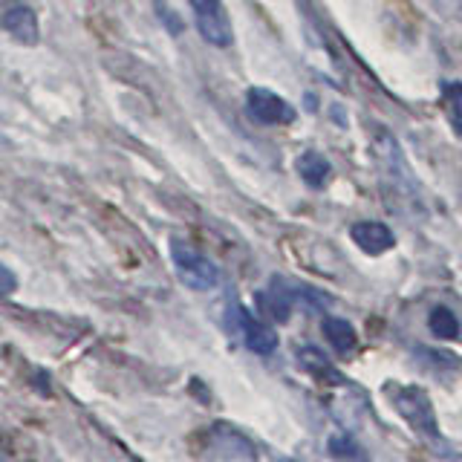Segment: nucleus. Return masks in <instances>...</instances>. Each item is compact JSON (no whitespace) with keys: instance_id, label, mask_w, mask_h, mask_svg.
<instances>
[{"instance_id":"f257e3e1","label":"nucleus","mask_w":462,"mask_h":462,"mask_svg":"<svg viewBox=\"0 0 462 462\" xmlns=\"http://www.w3.org/2000/svg\"><path fill=\"white\" fill-rule=\"evenodd\" d=\"M387 396H390V402H393L396 413L425 442H433V445L442 442V433H439V425H437V413H433V404H430V399H428V393L422 387H416V384H390Z\"/></svg>"},{"instance_id":"f03ea898","label":"nucleus","mask_w":462,"mask_h":462,"mask_svg":"<svg viewBox=\"0 0 462 462\" xmlns=\"http://www.w3.org/2000/svg\"><path fill=\"white\" fill-rule=\"evenodd\" d=\"M171 257L182 283L197 289V292H208V289L220 283V269L202 252H197L194 245H188L182 240H171Z\"/></svg>"},{"instance_id":"7ed1b4c3","label":"nucleus","mask_w":462,"mask_h":462,"mask_svg":"<svg viewBox=\"0 0 462 462\" xmlns=\"http://www.w3.org/2000/svg\"><path fill=\"white\" fill-rule=\"evenodd\" d=\"M194 12V23H197V32L206 38L211 47H231L235 41V32H231V21H228V12L223 6V0H188Z\"/></svg>"},{"instance_id":"20e7f679","label":"nucleus","mask_w":462,"mask_h":462,"mask_svg":"<svg viewBox=\"0 0 462 462\" xmlns=\"http://www.w3.org/2000/svg\"><path fill=\"white\" fill-rule=\"evenodd\" d=\"M0 32H6L12 41L23 47H38L41 41V23L38 12L23 4V0H0Z\"/></svg>"},{"instance_id":"39448f33","label":"nucleus","mask_w":462,"mask_h":462,"mask_svg":"<svg viewBox=\"0 0 462 462\" xmlns=\"http://www.w3.org/2000/svg\"><path fill=\"white\" fill-rule=\"evenodd\" d=\"M245 110L260 125H292L295 110L289 101H283L278 93L266 90V87H252L245 93Z\"/></svg>"},{"instance_id":"423d86ee","label":"nucleus","mask_w":462,"mask_h":462,"mask_svg":"<svg viewBox=\"0 0 462 462\" xmlns=\"http://www.w3.org/2000/svg\"><path fill=\"white\" fill-rule=\"evenodd\" d=\"M235 318H237L240 336H243L245 346H249L252 353L272 356L274 350H278V332H274L266 321H260V318H254L252 312H245L243 307L235 310Z\"/></svg>"},{"instance_id":"0eeeda50","label":"nucleus","mask_w":462,"mask_h":462,"mask_svg":"<svg viewBox=\"0 0 462 462\" xmlns=\"http://www.w3.org/2000/svg\"><path fill=\"white\" fill-rule=\"evenodd\" d=\"M353 243L358 245L365 254H384L396 245V237L393 231H390L384 223H375V220H365V223H356L353 231H350Z\"/></svg>"},{"instance_id":"6e6552de","label":"nucleus","mask_w":462,"mask_h":462,"mask_svg":"<svg viewBox=\"0 0 462 462\" xmlns=\"http://www.w3.org/2000/svg\"><path fill=\"white\" fill-rule=\"evenodd\" d=\"M211 451L217 457H228V459H254L252 442L245 437H240V433L231 430V428H217L211 433Z\"/></svg>"},{"instance_id":"1a4fd4ad","label":"nucleus","mask_w":462,"mask_h":462,"mask_svg":"<svg viewBox=\"0 0 462 462\" xmlns=\"http://www.w3.org/2000/svg\"><path fill=\"white\" fill-rule=\"evenodd\" d=\"M298 173H300V180L307 182L310 188H324L327 180H329V162H327V156L321 153H315V151H307V153H300L298 159Z\"/></svg>"},{"instance_id":"9d476101","label":"nucleus","mask_w":462,"mask_h":462,"mask_svg":"<svg viewBox=\"0 0 462 462\" xmlns=\"http://www.w3.org/2000/svg\"><path fill=\"white\" fill-rule=\"evenodd\" d=\"M298 361L303 365V370L315 375V379L332 382V384L341 382V375H338L336 367H332V361L321 350H315V346H300V350H298Z\"/></svg>"},{"instance_id":"9b49d317","label":"nucleus","mask_w":462,"mask_h":462,"mask_svg":"<svg viewBox=\"0 0 462 462\" xmlns=\"http://www.w3.org/2000/svg\"><path fill=\"white\" fill-rule=\"evenodd\" d=\"M324 338L336 346V350L341 353V356H346V353H353L356 350V329H353V324L350 321H344V318H327L324 321Z\"/></svg>"},{"instance_id":"f8f14e48","label":"nucleus","mask_w":462,"mask_h":462,"mask_svg":"<svg viewBox=\"0 0 462 462\" xmlns=\"http://www.w3.org/2000/svg\"><path fill=\"white\" fill-rule=\"evenodd\" d=\"M430 332L437 338H445V341H451L459 336V321H457V315L451 310H445V307H437L430 312Z\"/></svg>"},{"instance_id":"ddd939ff","label":"nucleus","mask_w":462,"mask_h":462,"mask_svg":"<svg viewBox=\"0 0 462 462\" xmlns=\"http://www.w3.org/2000/svg\"><path fill=\"white\" fill-rule=\"evenodd\" d=\"M329 454H338V457H356L358 448L353 445L350 437H332L329 439Z\"/></svg>"},{"instance_id":"4468645a","label":"nucleus","mask_w":462,"mask_h":462,"mask_svg":"<svg viewBox=\"0 0 462 462\" xmlns=\"http://www.w3.org/2000/svg\"><path fill=\"white\" fill-rule=\"evenodd\" d=\"M156 12H159V18L165 21V26L171 29L173 35H180V32H182V21H180V14H173L171 9H165L162 0H156Z\"/></svg>"},{"instance_id":"2eb2a0df","label":"nucleus","mask_w":462,"mask_h":462,"mask_svg":"<svg viewBox=\"0 0 462 462\" xmlns=\"http://www.w3.org/2000/svg\"><path fill=\"white\" fill-rule=\"evenodd\" d=\"M14 286H18V281H14V272L0 263V298H4V295H12V292H14Z\"/></svg>"},{"instance_id":"dca6fc26","label":"nucleus","mask_w":462,"mask_h":462,"mask_svg":"<svg viewBox=\"0 0 462 462\" xmlns=\"http://www.w3.org/2000/svg\"><path fill=\"white\" fill-rule=\"evenodd\" d=\"M448 98H451V105L454 110L462 116V84H454V87H448Z\"/></svg>"}]
</instances>
